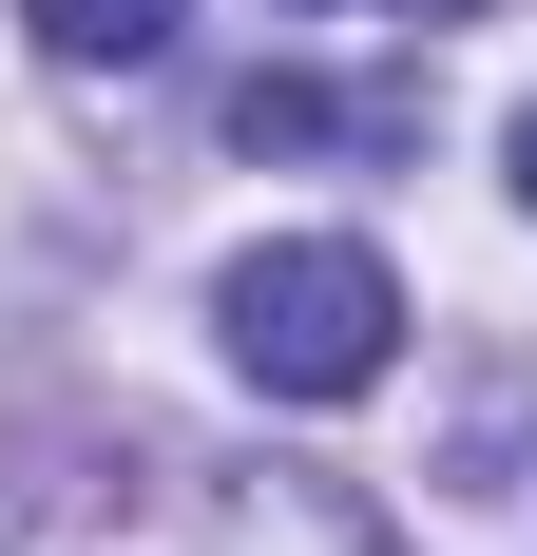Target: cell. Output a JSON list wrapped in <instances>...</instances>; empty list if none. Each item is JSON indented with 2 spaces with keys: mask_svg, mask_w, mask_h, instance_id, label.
Returning <instances> with one entry per match:
<instances>
[{
  "mask_svg": "<svg viewBox=\"0 0 537 556\" xmlns=\"http://www.w3.org/2000/svg\"><path fill=\"white\" fill-rule=\"evenodd\" d=\"M230 365H250L268 403H365L384 365H403V288H384V250H346V230H288V250H250V269L212 288Z\"/></svg>",
  "mask_w": 537,
  "mask_h": 556,
  "instance_id": "cell-1",
  "label": "cell"
},
{
  "mask_svg": "<svg viewBox=\"0 0 537 556\" xmlns=\"http://www.w3.org/2000/svg\"><path fill=\"white\" fill-rule=\"evenodd\" d=\"M230 135H250V154H403V135H423V97H326V77H250V97H230Z\"/></svg>",
  "mask_w": 537,
  "mask_h": 556,
  "instance_id": "cell-2",
  "label": "cell"
},
{
  "mask_svg": "<svg viewBox=\"0 0 537 556\" xmlns=\"http://www.w3.org/2000/svg\"><path fill=\"white\" fill-rule=\"evenodd\" d=\"M39 20V58H154L173 39V0H20Z\"/></svg>",
  "mask_w": 537,
  "mask_h": 556,
  "instance_id": "cell-3",
  "label": "cell"
},
{
  "mask_svg": "<svg viewBox=\"0 0 537 556\" xmlns=\"http://www.w3.org/2000/svg\"><path fill=\"white\" fill-rule=\"evenodd\" d=\"M499 173H519V212H537V97H519V135H499Z\"/></svg>",
  "mask_w": 537,
  "mask_h": 556,
  "instance_id": "cell-4",
  "label": "cell"
}]
</instances>
